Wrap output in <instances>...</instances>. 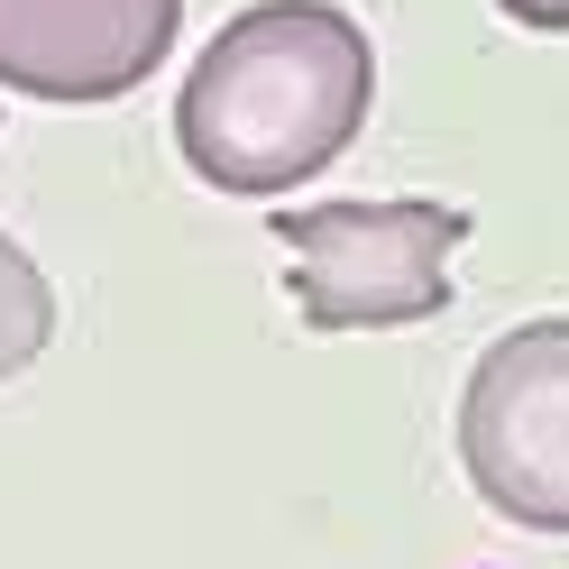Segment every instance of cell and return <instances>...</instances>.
I'll return each instance as SVG.
<instances>
[{
    "mask_svg": "<svg viewBox=\"0 0 569 569\" xmlns=\"http://www.w3.org/2000/svg\"><path fill=\"white\" fill-rule=\"evenodd\" d=\"M184 0H0V83L28 101H120L166 64Z\"/></svg>",
    "mask_w": 569,
    "mask_h": 569,
    "instance_id": "cell-4",
    "label": "cell"
},
{
    "mask_svg": "<svg viewBox=\"0 0 569 569\" xmlns=\"http://www.w3.org/2000/svg\"><path fill=\"white\" fill-rule=\"evenodd\" d=\"M515 28H532V38H569V0H496Z\"/></svg>",
    "mask_w": 569,
    "mask_h": 569,
    "instance_id": "cell-6",
    "label": "cell"
},
{
    "mask_svg": "<svg viewBox=\"0 0 569 569\" xmlns=\"http://www.w3.org/2000/svg\"><path fill=\"white\" fill-rule=\"evenodd\" d=\"M267 230L295 258V312L303 331H405L450 312V258L478 221L459 202H312L267 211Z\"/></svg>",
    "mask_w": 569,
    "mask_h": 569,
    "instance_id": "cell-2",
    "label": "cell"
},
{
    "mask_svg": "<svg viewBox=\"0 0 569 569\" xmlns=\"http://www.w3.org/2000/svg\"><path fill=\"white\" fill-rule=\"evenodd\" d=\"M377 111V47L331 0H258L221 19L174 92V148L211 193L267 202L312 184Z\"/></svg>",
    "mask_w": 569,
    "mask_h": 569,
    "instance_id": "cell-1",
    "label": "cell"
},
{
    "mask_svg": "<svg viewBox=\"0 0 569 569\" xmlns=\"http://www.w3.org/2000/svg\"><path fill=\"white\" fill-rule=\"evenodd\" d=\"M47 340H56V284L38 276V258L19 239H0V386L38 368Z\"/></svg>",
    "mask_w": 569,
    "mask_h": 569,
    "instance_id": "cell-5",
    "label": "cell"
},
{
    "mask_svg": "<svg viewBox=\"0 0 569 569\" xmlns=\"http://www.w3.org/2000/svg\"><path fill=\"white\" fill-rule=\"evenodd\" d=\"M459 469L523 532H569V312L515 322L459 386Z\"/></svg>",
    "mask_w": 569,
    "mask_h": 569,
    "instance_id": "cell-3",
    "label": "cell"
}]
</instances>
